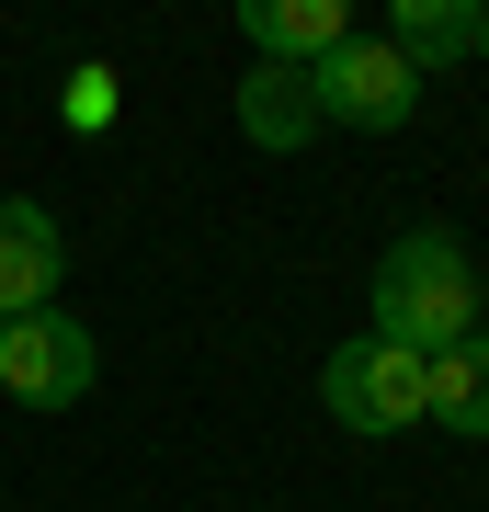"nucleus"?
Wrapping results in <instances>:
<instances>
[{
	"mask_svg": "<svg viewBox=\"0 0 489 512\" xmlns=\"http://www.w3.org/2000/svg\"><path fill=\"white\" fill-rule=\"evenodd\" d=\"M478 330V274H467V251H455V228H410L399 251L376 262V342H399V353H455Z\"/></svg>",
	"mask_w": 489,
	"mask_h": 512,
	"instance_id": "nucleus-1",
	"label": "nucleus"
},
{
	"mask_svg": "<svg viewBox=\"0 0 489 512\" xmlns=\"http://www.w3.org/2000/svg\"><path fill=\"white\" fill-rule=\"evenodd\" d=\"M319 410L342 421V433H376V444H387V433H410V421L433 410V365L364 330V342H342V353L319 365Z\"/></svg>",
	"mask_w": 489,
	"mask_h": 512,
	"instance_id": "nucleus-2",
	"label": "nucleus"
},
{
	"mask_svg": "<svg viewBox=\"0 0 489 512\" xmlns=\"http://www.w3.org/2000/svg\"><path fill=\"white\" fill-rule=\"evenodd\" d=\"M308 103H319V126H364V137H399L410 114H421V69L387 35H342L308 69Z\"/></svg>",
	"mask_w": 489,
	"mask_h": 512,
	"instance_id": "nucleus-3",
	"label": "nucleus"
},
{
	"mask_svg": "<svg viewBox=\"0 0 489 512\" xmlns=\"http://www.w3.org/2000/svg\"><path fill=\"white\" fill-rule=\"evenodd\" d=\"M91 376H103L91 319H69V308L0 319V399H23V410H69V399H91Z\"/></svg>",
	"mask_w": 489,
	"mask_h": 512,
	"instance_id": "nucleus-4",
	"label": "nucleus"
},
{
	"mask_svg": "<svg viewBox=\"0 0 489 512\" xmlns=\"http://www.w3.org/2000/svg\"><path fill=\"white\" fill-rule=\"evenodd\" d=\"M57 274H69V251H57V217L23 194H0V319H35L57 308Z\"/></svg>",
	"mask_w": 489,
	"mask_h": 512,
	"instance_id": "nucleus-5",
	"label": "nucleus"
},
{
	"mask_svg": "<svg viewBox=\"0 0 489 512\" xmlns=\"http://www.w3.org/2000/svg\"><path fill=\"white\" fill-rule=\"evenodd\" d=\"M239 35H251L262 69H319V57L353 35V12L342 0H239Z\"/></svg>",
	"mask_w": 489,
	"mask_h": 512,
	"instance_id": "nucleus-6",
	"label": "nucleus"
},
{
	"mask_svg": "<svg viewBox=\"0 0 489 512\" xmlns=\"http://www.w3.org/2000/svg\"><path fill=\"white\" fill-rule=\"evenodd\" d=\"M239 137H251V148H308L319 137L308 69H262V57H251V80H239Z\"/></svg>",
	"mask_w": 489,
	"mask_h": 512,
	"instance_id": "nucleus-7",
	"label": "nucleus"
},
{
	"mask_svg": "<svg viewBox=\"0 0 489 512\" xmlns=\"http://www.w3.org/2000/svg\"><path fill=\"white\" fill-rule=\"evenodd\" d=\"M387 46L410 69H455V57H478V0H399L387 12Z\"/></svg>",
	"mask_w": 489,
	"mask_h": 512,
	"instance_id": "nucleus-8",
	"label": "nucleus"
},
{
	"mask_svg": "<svg viewBox=\"0 0 489 512\" xmlns=\"http://www.w3.org/2000/svg\"><path fill=\"white\" fill-rule=\"evenodd\" d=\"M421 421H444V433H489V330H467L455 353H433V410Z\"/></svg>",
	"mask_w": 489,
	"mask_h": 512,
	"instance_id": "nucleus-9",
	"label": "nucleus"
},
{
	"mask_svg": "<svg viewBox=\"0 0 489 512\" xmlns=\"http://www.w3.org/2000/svg\"><path fill=\"white\" fill-rule=\"evenodd\" d=\"M69 126H114V69H69Z\"/></svg>",
	"mask_w": 489,
	"mask_h": 512,
	"instance_id": "nucleus-10",
	"label": "nucleus"
},
{
	"mask_svg": "<svg viewBox=\"0 0 489 512\" xmlns=\"http://www.w3.org/2000/svg\"><path fill=\"white\" fill-rule=\"evenodd\" d=\"M478 57H489V0H478Z\"/></svg>",
	"mask_w": 489,
	"mask_h": 512,
	"instance_id": "nucleus-11",
	"label": "nucleus"
}]
</instances>
